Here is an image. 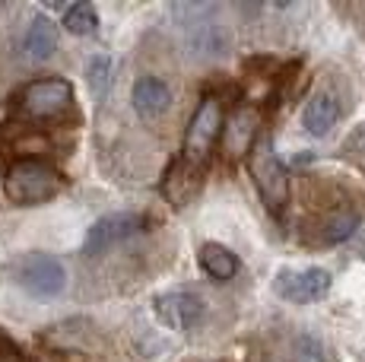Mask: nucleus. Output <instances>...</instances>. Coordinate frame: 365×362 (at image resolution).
I'll use <instances>...</instances> for the list:
<instances>
[{
	"label": "nucleus",
	"instance_id": "nucleus-18",
	"mask_svg": "<svg viewBox=\"0 0 365 362\" xmlns=\"http://www.w3.org/2000/svg\"><path fill=\"white\" fill-rule=\"evenodd\" d=\"M343 150H346V152H365V124H359V128H356L353 134L346 137Z\"/></svg>",
	"mask_w": 365,
	"mask_h": 362
},
{
	"label": "nucleus",
	"instance_id": "nucleus-16",
	"mask_svg": "<svg viewBox=\"0 0 365 362\" xmlns=\"http://www.w3.org/2000/svg\"><path fill=\"white\" fill-rule=\"evenodd\" d=\"M356 229H359V217L349 210H340V213H334V217L324 219V226H321V242H327V245L346 242Z\"/></svg>",
	"mask_w": 365,
	"mask_h": 362
},
{
	"label": "nucleus",
	"instance_id": "nucleus-10",
	"mask_svg": "<svg viewBox=\"0 0 365 362\" xmlns=\"http://www.w3.org/2000/svg\"><path fill=\"white\" fill-rule=\"evenodd\" d=\"M130 102L140 111V118H159L172 105V89L159 76H140L130 89Z\"/></svg>",
	"mask_w": 365,
	"mask_h": 362
},
{
	"label": "nucleus",
	"instance_id": "nucleus-8",
	"mask_svg": "<svg viewBox=\"0 0 365 362\" xmlns=\"http://www.w3.org/2000/svg\"><path fill=\"white\" fill-rule=\"evenodd\" d=\"M257 128H261V115L255 108L242 105L229 115L226 128H222V150L226 156L232 159H242V156H251V150L257 146Z\"/></svg>",
	"mask_w": 365,
	"mask_h": 362
},
{
	"label": "nucleus",
	"instance_id": "nucleus-11",
	"mask_svg": "<svg viewBox=\"0 0 365 362\" xmlns=\"http://www.w3.org/2000/svg\"><path fill=\"white\" fill-rule=\"evenodd\" d=\"M54 51H58V26L48 16H35L23 36V54L38 64V61L51 58Z\"/></svg>",
	"mask_w": 365,
	"mask_h": 362
},
{
	"label": "nucleus",
	"instance_id": "nucleus-14",
	"mask_svg": "<svg viewBox=\"0 0 365 362\" xmlns=\"http://www.w3.org/2000/svg\"><path fill=\"white\" fill-rule=\"evenodd\" d=\"M187 45L194 48V54H207V58H213V54L222 51L226 36H222V29L213 23V19H197V23H191Z\"/></svg>",
	"mask_w": 365,
	"mask_h": 362
},
{
	"label": "nucleus",
	"instance_id": "nucleus-5",
	"mask_svg": "<svg viewBox=\"0 0 365 362\" xmlns=\"http://www.w3.org/2000/svg\"><path fill=\"white\" fill-rule=\"evenodd\" d=\"M73 102V86L67 80H58V76H45V80H32L29 86L19 95V105L29 118H38V121H51V118H61Z\"/></svg>",
	"mask_w": 365,
	"mask_h": 362
},
{
	"label": "nucleus",
	"instance_id": "nucleus-17",
	"mask_svg": "<svg viewBox=\"0 0 365 362\" xmlns=\"http://www.w3.org/2000/svg\"><path fill=\"white\" fill-rule=\"evenodd\" d=\"M89 83H93L96 93H105V86H108V61L105 58H96L89 64Z\"/></svg>",
	"mask_w": 365,
	"mask_h": 362
},
{
	"label": "nucleus",
	"instance_id": "nucleus-2",
	"mask_svg": "<svg viewBox=\"0 0 365 362\" xmlns=\"http://www.w3.org/2000/svg\"><path fill=\"white\" fill-rule=\"evenodd\" d=\"M222 128H226V118H222V105L216 95H207V99L197 105L191 124H187L185 134V146H181V162L200 169L207 162L210 150L216 146V140L222 137Z\"/></svg>",
	"mask_w": 365,
	"mask_h": 362
},
{
	"label": "nucleus",
	"instance_id": "nucleus-13",
	"mask_svg": "<svg viewBox=\"0 0 365 362\" xmlns=\"http://www.w3.org/2000/svg\"><path fill=\"white\" fill-rule=\"evenodd\" d=\"M200 267L207 270L213 280H232L238 274V257L229 252V248L216 245V242H207L200 248Z\"/></svg>",
	"mask_w": 365,
	"mask_h": 362
},
{
	"label": "nucleus",
	"instance_id": "nucleus-3",
	"mask_svg": "<svg viewBox=\"0 0 365 362\" xmlns=\"http://www.w3.org/2000/svg\"><path fill=\"white\" fill-rule=\"evenodd\" d=\"M248 172L255 178L257 191H261L264 204L270 210H283L286 200H289V175H286V165L279 162V156L273 152V143L257 140V146L248 156Z\"/></svg>",
	"mask_w": 365,
	"mask_h": 362
},
{
	"label": "nucleus",
	"instance_id": "nucleus-1",
	"mask_svg": "<svg viewBox=\"0 0 365 362\" xmlns=\"http://www.w3.org/2000/svg\"><path fill=\"white\" fill-rule=\"evenodd\" d=\"M61 187H64L61 172L41 159H19L4 178V191L13 204H41L61 194Z\"/></svg>",
	"mask_w": 365,
	"mask_h": 362
},
{
	"label": "nucleus",
	"instance_id": "nucleus-7",
	"mask_svg": "<svg viewBox=\"0 0 365 362\" xmlns=\"http://www.w3.org/2000/svg\"><path fill=\"white\" fill-rule=\"evenodd\" d=\"M143 229H146V219L140 213H111V217H102L86 235V254L108 252L118 242L130 239V235L143 232Z\"/></svg>",
	"mask_w": 365,
	"mask_h": 362
},
{
	"label": "nucleus",
	"instance_id": "nucleus-9",
	"mask_svg": "<svg viewBox=\"0 0 365 362\" xmlns=\"http://www.w3.org/2000/svg\"><path fill=\"white\" fill-rule=\"evenodd\" d=\"M156 315L172 331H191L203 315V299L187 289H172L156 299Z\"/></svg>",
	"mask_w": 365,
	"mask_h": 362
},
{
	"label": "nucleus",
	"instance_id": "nucleus-15",
	"mask_svg": "<svg viewBox=\"0 0 365 362\" xmlns=\"http://www.w3.org/2000/svg\"><path fill=\"white\" fill-rule=\"evenodd\" d=\"M64 26L73 36H93L99 29V13H96V6L89 0H80L64 13Z\"/></svg>",
	"mask_w": 365,
	"mask_h": 362
},
{
	"label": "nucleus",
	"instance_id": "nucleus-12",
	"mask_svg": "<svg viewBox=\"0 0 365 362\" xmlns=\"http://www.w3.org/2000/svg\"><path fill=\"white\" fill-rule=\"evenodd\" d=\"M336 121H340V105H336V99L331 93H314L312 99H308L305 111H302V124H305V130L314 137H324Z\"/></svg>",
	"mask_w": 365,
	"mask_h": 362
},
{
	"label": "nucleus",
	"instance_id": "nucleus-6",
	"mask_svg": "<svg viewBox=\"0 0 365 362\" xmlns=\"http://www.w3.org/2000/svg\"><path fill=\"white\" fill-rule=\"evenodd\" d=\"M331 280L334 276L327 274L324 267H305V270H279L273 289L286 299V302H318L331 292Z\"/></svg>",
	"mask_w": 365,
	"mask_h": 362
},
{
	"label": "nucleus",
	"instance_id": "nucleus-4",
	"mask_svg": "<svg viewBox=\"0 0 365 362\" xmlns=\"http://www.w3.org/2000/svg\"><path fill=\"white\" fill-rule=\"evenodd\" d=\"M16 283L38 299L58 296V292H64V286H67V267L61 264V257L45 254V252H32L16 264Z\"/></svg>",
	"mask_w": 365,
	"mask_h": 362
}]
</instances>
